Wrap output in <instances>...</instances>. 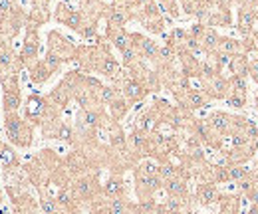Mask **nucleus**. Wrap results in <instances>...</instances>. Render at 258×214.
Returning <instances> with one entry per match:
<instances>
[{
  "mask_svg": "<svg viewBox=\"0 0 258 214\" xmlns=\"http://www.w3.org/2000/svg\"><path fill=\"white\" fill-rule=\"evenodd\" d=\"M4 129H6V141L10 145L22 149L32 145L34 127L18 113H4Z\"/></svg>",
  "mask_w": 258,
  "mask_h": 214,
  "instance_id": "f257e3e1",
  "label": "nucleus"
},
{
  "mask_svg": "<svg viewBox=\"0 0 258 214\" xmlns=\"http://www.w3.org/2000/svg\"><path fill=\"white\" fill-rule=\"evenodd\" d=\"M70 188H72V192H74V196H76L78 202H88V204L92 200H96L97 196L103 194L97 175H84L78 181H74V184Z\"/></svg>",
  "mask_w": 258,
  "mask_h": 214,
  "instance_id": "f03ea898",
  "label": "nucleus"
},
{
  "mask_svg": "<svg viewBox=\"0 0 258 214\" xmlns=\"http://www.w3.org/2000/svg\"><path fill=\"white\" fill-rule=\"evenodd\" d=\"M165 183L159 175H145L141 171H135V192L141 200H151L157 190H161Z\"/></svg>",
  "mask_w": 258,
  "mask_h": 214,
  "instance_id": "7ed1b4c3",
  "label": "nucleus"
},
{
  "mask_svg": "<svg viewBox=\"0 0 258 214\" xmlns=\"http://www.w3.org/2000/svg\"><path fill=\"white\" fill-rule=\"evenodd\" d=\"M38 54H40V38H38V30L36 24H30L26 30V38L22 44V52H20V61L22 65L30 67L32 63L38 61Z\"/></svg>",
  "mask_w": 258,
  "mask_h": 214,
  "instance_id": "20e7f679",
  "label": "nucleus"
},
{
  "mask_svg": "<svg viewBox=\"0 0 258 214\" xmlns=\"http://www.w3.org/2000/svg\"><path fill=\"white\" fill-rule=\"evenodd\" d=\"M2 86H4V95H2V107H4V113H18V109H20V105H22L20 86H18V76L10 78V80L4 82Z\"/></svg>",
  "mask_w": 258,
  "mask_h": 214,
  "instance_id": "39448f33",
  "label": "nucleus"
},
{
  "mask_svg": "<svg viewBox=\"0 0 258 214\" xmlns=\"http://www.w3.org/2000/svg\"><path fill=\"white\" fill-rule=\"evenodd\" d=\"M48 52H54L64 61L76 60V56H78V50L74 48V44L68 42L64 36L58 34V32H50L48 34Z\"/></svg>",
  "mask_w": 258,
  "mask_h": 214,
  "instance_id": "423d86ee",
  "label": "nucleus"
},
{
  "mask_svg": "<svg viewBox=\"0 0 258 214\" xmlns=\"http://www.w3.org/2000/svg\"><path fill=\"white\" fill-rule=\"evenodd\" d=\"M117 80H121V90H119V92L123 93V97L127 99L129 103H137V101H141V99L149 93L145 90V86H143L141 82H137L131 74H129V76H123V78L117 76Z\"/></svg>",
  "mask_w": 258,
  "mask_h": 214,
  "instance_id": "0eeeda50",
  "label": "nucleus"
},
{
  "mask_svg": "<svg viewBox=\"0 0 258 214\" xmlns=\"http://www.w3.org/2000/svg\"><path fill=\"white\" fill-rule=\"evenodd\" d=\"M223 192L219 190V186L213 183H199L195 190V200L201 206H211V204H219Z\"/></svg>",
  "mask_w": 258,
  "mask_h": 214,
  "instance_id": "6e6552de",
  "label": "nucleus"
},
{
  "mask_svg": "<svg viewBox=\"0 0 258 214\" xmlns=\"http://www.w3.org/2000/svg\"><path fill=\"white\" fill-rule=\"evenodd\" d=\"M125 183H123V177L121 175H111L105 184L101 186V192L105 198H121L125 196Z\"/></svg>",
  "mask_w": 258,
  "mask_h": 214,
  "instance_id": "1a4fd4ad",
  "label": "nucleus"
},
{
  "mask_svg": "<svg viewBox=\"0 0 258 214\" xmlns=\"http://www.w3.org/2000/svg\"><path fill=\"white\" fill-rule=\"evenodd\" d=\"M107 38H109V42H111V46L121 54L123 50H127L129 46H133L131 44V34H129L125 28H111V26H107Z\"/></svg>",
  "mask_w": 258,
  "mask_h": 214,
  "instance_id": "9d476101",
  "label": "nucleus"
},
{
  "mask_svg": "<svg viewBox=\"0 0 258 214\" xmlns=\"http://www.w3.org/2000/svg\"><path fill=\"white\" fill-rule=\"evenodd\" d=\"M248 54H236V56H230L228 61V72H230V78H246L248 76Z\"/></svg>",
  "mask_w": 258,
  "mask_h": 214,
  "instance_id": "9b49d317",
  "label": "nucleus"
},
{
  "mask_svg": "<svg viewBox=\"0 0 258 214\" xmlns=\"http://www.w3.org/2000/svg\"><path fill=\"white\" fill-rule=\"evenodd\" d=\"M189 179L185 177H177V179H171L165 183V190H167V196H177V198H187L189 200Z\"/></svg>",
  "mask_w": 258,
  "mask_h": 214,
  "instance_id": "f8f14e48",
  "label": "nucleus"
},
{
  "mask_svg": "<svg viewBox=\"0 0 258 214\" xmlns=\"http://www.w3.org/2000/svg\"><path fill=\"white\" fill-rule=\"evenodd\" d=\"M109 115H111V121H121L125 115H127V111H129V107H131V103H129L127 99L123 97V93H119L109 105Z\"/></svg>",
  "mask_w": 258,
  "mask_h": 214,
  "instance_id": "ddd939ff",
  "label": "nucleus"
},
{
  "mask_svg": "<svg viewBox=\"0 0 258 214\" xmlns=\"http://www.w3.org/2000/svg\"><path fill=\"white\" fill-rule=\"evenodd\" d=\"M131 20V14H129V8H123V6H115L107 12V24L111 28H123Z\"/></svg>",
  "mask_w": 258,
  "mask_h": 214,
  "instance_id": "4468645a",
  "label": "nucleus"
},
{
  "mask_svg": "<svg viewBox=\"0 0 258 214\" xmlns=\"http://www.w3.org/2000/svg\"><path fill=\"white\" fill-rule=\"evenodd\" d=\"M219 214H240V194H223L219 200Z\"/></svg>",
  "mask_w": 258,
  "mask_h": 214,
  "instance_id": "2eb2a0df",
  "label": "nucleus"
},
{
  "mask_svg": "<svg viewBox=\"0 0 258 214\" xmlns=\"http://www.w3.org/2000/svg\"><path fill=\"white\" fill-rule=\"evenodd\" d=\"M217 52H223L226 56H236V54H244V46L240 40H234L230 36H221Z\"/></svg>",
  "mask_w": 258,
  "mask_h": 214,
  "instance_id": "dca6fc26",
  "label": "nucleus"
},
{
  "mask_svg": "<svg viewBox=\"0 0 258 214\" xmlns=\"http://www.w3.org/2000/svg\"><path fill=\"white\" fill-rule=\"evenodd\" d=\"M28 69H30V80H32L34 84H38V86L46 84V82L52 78V72L46 67L44 60H38L36 63H32Z\"/></svg>",
  "mask_w": 258,
  "mask_h": 214,
  "instance_id": "f3484780",
  "label": "nucleus"
},
{
  "mask_svg": "<svg viewBox=\"0 0 258 214\" xmlns=\"http://www.w3.org/2000/svg\"><path fill=\"white\" fill-rule=\"evenodd\" d=\"M18 155L16 151L10 147V145H2V149H0V167H4V169H16L18 167Z\"/></svg>",
  "mask_w": 258,
  "mask_h": 214,
  "instance_id": "a211bd4d",
  "label": "nucleus"
},
{
  "mask_svg": "<svg viewBox=\"0 0 258 214\" xmlns=\"http://www.w3.org/2000/svg\"><path fill=\"white\" fill-rule=\"evenodd\" d=\"M225 101L232 109H244L246 101H248V92H232L230 90V93H228V97H226Z\"/></svg>",
  "mask_w": 258,
  "mask_h": 214,
  "instance_id": "6ab92c4d",
  "label": "nucleus"
},
{
  "mask_svg": "<svg viewBox=\"0 0 258 214\" xmlns=\"http://www.w3.org/2000/svg\"><path fill=\"white\" fill-rule=\"evenodd\" d=\"M42 60H44L46 67H48L52 74H56V72L62 67V63H64V60H62L60 56H56L54 52H48V54H46V58H42Z\"/></svg>",
  "mask_w": 258,
  "mask_h": 214,
  "instance_id": "aec40b11",
  "label": "nucleus"
},
{
  "mask_svg": "<svg viewBox=\"0 0 258 214\" xmlns=\"http://www.w3.org/2000/svg\"><path fill=\"white\" fill-rule=\"evenodd\" d=\"M137 58H139V52H137L133 46H129L127 50H123V52H121V63H123L125 67L135 65V63H137Z\"/></svg>",
  "mask_w": 258,
  "mask_h": 214,
  "instance_id": "412c9836",
  "label": "nucleus"
},
{
  "mask_svg": "<svg viewBox=\"0 0 258 214\" xmlns=\"http://www.w3.org/2000/svg\"><path fill=\"white\" fill-rule=\"evenodd\" d=\"M248 76L258 84V56L250 60V65H248Z\"/></svg>",
  "mask_w": 258,
  "mask_h": 214,
  "instance_id": "4be33fe9",
  "label": "nucleus"
},
{
  "mask_svg": "<svg viewBox=\"0 0 258 214\" xmlns=\"http://www.w3.org/2000/svg\"><path fill=\"white\" fill-rule=\"evenodd\" d=\"M244 196H246V198H248L252 204H258V181L252 184V188H250V190H248Z\"/></svg>",
  "mask_w": 258,
  "mask_h": 214,
  "instance_id": "5701e85b",
  "label": "nucleus"
},
{
  "mask_svg": "<svg viewBox=\"0 0 258 214\" xmlns=\"http://www.w3.org/2000/svg\"><path fill=\"white\" fill-rule=\"evenodd\" d=\"M248 214H258V204H252L250 210H248Z\"/></svg>",
  "mask_w": 258,
  "mask_h": 214,
  "instance_id": "b1692460",
  "label": "nucleus"
},
{
  "mask_svg": "<svg viewBox=\"0 0 258 214\" xmlns=\"http://www.w3.org/2000/svg\"><path fill=\"white\" fill-rule=\"evenodd\" d=\"M254 107H256V111H258V93L254 95Z\"/></svg>",
  "mask_w": 258,
  "mask_h": 214,
  "instance_id": "393cba45",
  "label": "nucleus"
},
{
  "mask_svg": "<svg viewBox=\"0 0 258 214\" xmlns=\"http://www.w3.org/2000/svg\"><path fill=\"white\" fill-rule=\"evenodd\" d=\"M217 214H219V212H217Z\"/></svg>",
  "mask_w": 258,
  "mask_h": 214,
  "instance_id": "a878e982",
  "label": "nucleus"
}]
</instances>
